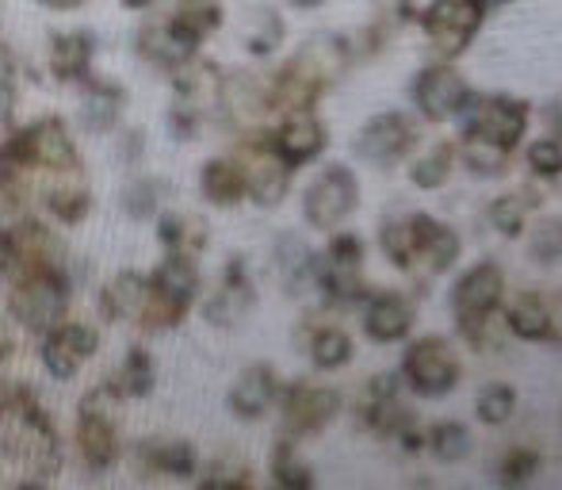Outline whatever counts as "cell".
<instances>
[{
  "instance_id": "24",
  "label": "cell",
  "mask_w": 562,
  "mask_h": 490,
  "mask_svg": "<svg viewBox=\"0 0 562 490\" xmlns=\"http://www.w3.org/2000/svg\"><path fill=\"white\" fill-rule=\"evenodd\" d=\"M417 303L398 288H371L360 303V326L375 345H398L414 334Z\"/></svg>"
},
{
  "instance_id": "10",
  "label": "cell",
  "mask_w": 562,
  "mask_h": 490,
  "mask_svg": "<svg viewBox=\"0 0 562 490\" xmlns=\"http://www.w3.org/2000/svg\"><path fill=\"white\" fill-rule=\"evenodd\" d=\"M58 265H69V253L43 219L23 211L0 223V280L4 283Z\"/></svg>"
},
{
  "instance_id": "6",
  "label": "cell",
  "mask_w": 562,
  "mask_h": 490,
  "mask_svg": "<svg viewBox=\"0 0 562 490\" xmlns=\"http://www.w3.org/2000/svg\"><path fill=\"white\" fill-rule=\"evenodd\" d=\"M363 257L368 245L352 231H329L326 249L314 257V291H318L326 311H352L368 296V280H363Z\"/></svg>"
},
{
  "instance_id": "9",
  "label": "cell",
  "mask_w": 562,
  "mask_h": 490,
  "mask_svg": "<svg viewBox=\"0 0 562 490\" xmlns=\"http://www.w3.org/2000/svg\"><path fill=\"white\" fill-rule=\"evenodd\" d=\"M8 157L23 172H61L85 165L74 126L61 115H38L31 123H15L12 134H8Z\"/></svg>"
},
{
  "instance_id": "33",
  "label": "cell",
  "mask_w": 562,
  "mask_h": 490,
  "mask_svg": "<svg viewBox=\"0 0 562 490\" xmlns=\"http://www.w3.org/2000/svg\"><path fill=\"white\" fill-rule=\"evenodd\" d=\"M314 257L318 253L311 249V242L295 231H283L276 234L272 245V268H276V280L288 296H306L314 288Z\"/></svg>"
},
{
  "instance_id": "3",
  "label": "cell",
  "mask_w": 562,
  "mask_h": 490,
  "mask_svg": "<svg viewBox=\"0 0 562 490\" xmlns=\"http://www.w3.org/2000/svg\"><path fill=\"white\" fill-rule=\"evenodd\" d=\"M100 319L115 322V326H131L138 334H169L180 330L192 314L180 299H172L154 272H138V268H123L112 280L100 283Z\"/></svg>"
},
{
  "instance_id": "56",
  "label": "cell",
  "mask_w": 562,
  "mask_h": 490,
  "mask_svg": "<svg viewBox=\"0 0 562 490\" xmlns=\"http://www.w3.org/2000/svg\"><path fill=\"white\" fill-rule=\"evenodd\" d=\"M35 4H43L46 12H81L89 0H35Z\"/></svg>"
},
{
  "instance_id": "1",
  "label": "cell",
  "mask_w": 562,
  "mask_h": 490,
  "mask_svg": "<svg viewBox=\"0 0 562 490\" xmlns=\"http://www.w3.org/2000/svg\"><path fill=\"white\" fill-rule=\"evenodd\" d=\"M463 131H459V162L474 177H502L509 169L513 149L528 134V104L517 97H471L463 112Z\"/></svg>"
},
{
  "instance_id": "57",
  "label": "cell",
  "mask_w": 562,
  "mask_h": 490,
  "mask_svg": "<svg viewBox=\"0 0 562 490\" xmlns=\"http://www.w3.org/2000/svg\"><path fill=\"white\" fill-rule=\"evenodd\" d=\"M12 357H15V337L8 334V326H0V368H4Z\"/></svg>"
},
{
  "instance_id": "29",
  "label": "cell",
  "mask_w": 562,
  "mask_h": 490,
  "mask_svg": "<svg viewBox=\"0 0 562 490\" xmlns=\"http://www.w3.org/2000/svg\"><path fill=\"white\" fill-rule=\"evenodd\" d=\"M38 203L43 211L61 226H77L89 219L92 211V185L85 165L77 169H61V172H46V185L38 188Z\"/></svg>"
},
{
  "instance_id": "47",
  "label": "cell",
  "mask_w": 562,
  "mask_h": 490,
  "mask_svg": "<svg viewBox=\"0 0 562 490\" xmlns=\"http://www.w3.org/2000/svg\"><path fill=\"white\" fill-rule=\"evenodd\" d=\"M528 234V260L540 268H555L562 265V219L548 215L532 226Z\"/></svg>"
},
{
  "instance_id": "35",
  "label": "cell",
  "mask_w": 562,
  "mask_h": 490,
  "mask_svg": "<svg viewBox=\"0 0 562 490\" xmlns=\"http://www.w3.org/2000/svg\"><path fill=\"white\" fill-rule=\"evenodd\" d=\"M303 353L318 371H340L352 365L356 345H352V337H348V330L334 326V322H306Z\"/></svg>"
},
{
  "instance_id": "26",
  "label": "cell",
  "mask_w": 562,
  "mask_h": 490,
  "mask_svg": "<svg viewBox=\"0 0 562 490\" xmlns=\"http://www.w3.org/2000/svg\"><path fill=\"white\" fill-rule=\"evenodd\" d=\"M276 154L291 165V169H306L314 165L329 146V126L318 120L314 108H303V112H283L280 123L268 131Z\"/></svg>"
},
{
  "instance_id": "52",
  "label": "cell",
  "mask_w": 562,
  "mask_h": 490,
  "mask_svg": "<svg viewBox=\"0 0 562 490\" xmlns=\"http://www.w3.org/2000/svg\"><path fill=\"white\" fill-rule=\"evenodd\" d=\"M31 391H35V387H27L23 379H12V376H4V371H0V417H4L8 410L20 407Z\"/></svg>"
},
{
  "instance_id": "49",
  "label": "cell",
  "mask_w": 562,
  "mask_h": 490,
  "mask_svg": "<svg viewBox=\"0 0 562 490\" xmlns=\"http://www.w3.org/2000/svg\"><path fill=\"white\" fill-rule=\"evenodd\" d=\"M525 165L532 172V180H559L562 177V142L551 138H536L525 149Z\"/></svg>"
},
{
  "instance_id": "23",
  "label": "cell",
  "mask_w": 562,
  "mask_h": 490,
  "mask_svg": "<svg viewBox=\"0 0 562 490\" xmlns=\"http://www.w3.org/2000/svg\"><path fill=\"white\" fill-rule=\"evenodd\" d=\"M272 115V104H268V81L249 69H234V74H223V85H218V100H215V120L226 126V131H252Z\"/></svg>"
},
{
  "instance_id": "50",
  "label": "cell",
  "mask_w": 562,
  "mask_h": 490,
  "mask_svg": "<svg viewBox=\"0 0 562 490\" xmlns=\"http://www.w3.org/2000/svg\"><path fill=\"white\" fill-rule=\"evenodd\" d=\"M203 126H207V115L192 112V108L177 104V100H172L169 112H165V131H169L177 142H195L203 134Z\"/></svg>"
},
{
  "instance_id": "7",
  "label": "cell",
  "mask_w": 562,
  "mask_h": 490,
  "mask_svg": "<svg viewBox=\"0 0 562 490\" xmlns=\"http://www.w3.org/2000/svg\"><path fill=\"white\" fill-rule=\"evenodd\" d=\"M69 303H74V272H69V265H58L8 283L4 311L15 326L38 337L50 326H58L61 319H69Z\"/></svg>"
},
{
  "instance_id": "53",
  "label": "cell",
  "mask_w": 562,
  "mask_h": 490,
  "mask_svg": "<svg viewBox=\"0 0 562 490\" xmlns=\"http://www.w3.org/2000/svg\"><path fill=\"white\" fill-rule=\"evenodd\" d=\"M543 345L562 349V288L548 291V342Z\"/></svg>"
},
{
  "instance_id": "14",
  "label": "cell",
  "mask_w": 562,
  "mask_h": 490,
  "mask_svg": "<svg viewBox=\"0 0 562 490\" xmlns=\"http://www.w3.org/2000/svg\"><path fill=\"white\" fill-rule=\"evenodd\" d=\"M234 157L241 162V172H245V192L257 208H280L291 192V165L276 154L272 138H268L265 126H252V131H241L237 134V149Z\"/></svg>"
},
{
  "instance_id": "54",
  "label": "cell",
  "mask_w": 562,
  "mask_h": 490,
  "mask_svg": "<svg viewBox=\"0 0 562 490\" xmlns=\"http://www.w3.org/2000/svg\"><path fill=\"white\" fill-rule=\"evenodd\" d=\"M15 77H20V62H15L12 46L0 43V89L15 92Z\"/></svg>"
},
{
  "instance_id": "16",
  "label": "cell",
  "mask_w": 562,
  "mask_h": 490,
  "mask_svg": "<svg viewBox=\"0 0 562 490\" xmlns=\"http://www.w3.org/2000/svg\"><path fill=\"white\" fill-rule=\"evenodd\" d=\"M486 12V0H429V8L422 12V31L429 38V51L440 62H456L479 38Z\"/></svg>"
},
{
  "instance_id": "11",
  "label": "cell",
  "mask_w": 562,
  "mask_h": 490,
  "mask_svg": "<svg viewBox=\"0 0 562 490\" xmlns=\"http://www.w3.org/2000/svg\"><path fill=\"white\" fill-rule=\"evenodd\" d=\"M115 402L108 399L100 387H92L89 394L77 407V422H74V448L77 460L89 476H108V471L119 468L123 460V433H119V422L112 414Z\"/></svg>"
},
{
  "instance_id": "20",
  "label": "cell",
  "mask_w": 562,
  "mask_h": 490,
  "mask_svg": "<svg viewBox=\"0 0 562 490\" xmlns=\"http://www.w3.org/2000/svg\"><path fill=\"white\" fill-rule=\"evenodd\" d=\"M100 353V330L89 322L61 319L46 334H38V365L50 379H74Z\"/></svg>"
},
{
  "instance_id": "17",
  "label": "cell",
  "mask_w": 562,
  "mask_h": 490,
  "mask_svg": "<svg viewBox=\"0 0 562 490\" xmlns=\"http://www.w3.org/2000/svg\"><path fill=\"white\" fill-rule=\"evenodd\" d=\"M459 253H463V242H459V231L440 219H432L429 211H409L406 215V276H422V280H432V276H445L459 265Z\"/></svg>"
},
{
  "instance_id": "59",
  "label": "cell",
  "mask_w": 562,
  "mask_h": 490,
  "mask_svg": "<svg viewBox=\"0 0 562 490\" xmlns=\"http://www.w3.org/2000/svg\"><path fill=\"white\" fill-rule=\"evenodd\" d=\"M551 126H555V138L562 142V100L559 104H551Z\"/></svg>"
},
{
  "instance_id": "48",
  "label": "cell",
  "mask_w": 562,
  "mask_h": 490,
  "mask_svg": "<svg viewBox=\"0 0 562 490\" xmlns=\"http://www.w3.org/2000/svg\"><path fill=\"white\" fill-rule=\"evenodd\" d=\"M192 483H200V487H249L252 468L241 460V456H215V460H207V468L195 471Z\"/></svg>"
},
{
  "instance_id": "12",
  "label": "cell",
  "mask_w": 562,
  "mask_h": 490,
  "mask_svg": "<svg viewBox=\"0 0 562 490\" xmlns=\"http://www.w3.org/2000/svg\"><path fill=\"white\" fill-rule=\"evenodd\" d=\"M398 376L417 399H445L463 383V357L445 334H425L406 345Z\"/></svg>"
},
{
  "instance_id": "19",
  "label": "cell",
  "mask_w": 562,
  "mask_h": 490,
  "mask_svg": "<svg viewBox=\"0 0 562 490\" xmlns=\"http://www.w3.org/2000/svg\"><path fill=\"white\" fill-rule=\"evenodd\" d=\"M471 97L474 92H471V85H467V77L459 74L451 62H440V58L429 62L425 69H417V77L409 81V100H414L417 115L429 123L456 120Z\"/></svg>"
},
{
  "instance_id": "15",
  "label": "cell",
  "mask_w": 562,
  "mask_h": 490,
  "mask_svg": "<svg viewBox=\"0 0 562 490\" xmlns=\"http://www.w3.org/2000/svg\"><path fill=\"white\" fill-rule=\"evenodd\" d=\"M340 407H345V399H340L337 387L314 383V379H291V383L280 387V399H276L283 437L291 441L318 437L326 425L337 422Z\"/></svg>"
},
{
  "instance_id": "5",
  "label": "cell",
  "mask_w": 562,
  "mask_h": 490,
  "mask_svg": "<svg viewBox=\"0 0 562 490\" xmlns=\"http://www.w3.org/2000/svg\"><path fill=\"white\" fill-rule=\"evenodd\" d=\"M505 303V272L497 260H474L451 283V319L456 330L471 349H486L490 345V326H494L497 311Z\"/></svg>"
},
{
  "instance_id": "2",
  "label": "cell",
  "mask_w": 562,
  "mask_h": 490,
  "mask_svg": "<svg viewBox=\"0 0 562 490\" xmlns=\"http://www.w3.org/2000/svg\"><path fill=\"white\" fill-rule=\"evenodd\" d=\"M356 51L345 35H314L280 62L272 77H268V104L272 115L283 112H303V108H318L322 97L340 85V77L352 69Z\"/></svg>"
},
{
  "instance_id": "43",
  "label": "cell",
  "mask_w": 562,
  "mask_h": 490,
  "mask_svg": "<svg viewBox=\"0 0 562 490\" xmlns=\"http://www.w3.org/2000/svg\"><path fill=\"white\" fill-rule=\"evenodd\" d=\"M169 15L195 38V43H207V38L223 27L226 8H223V0H177Z\"/></svg>"
},
{
  "instance_id": "18",
  "label": "cell",
  "mask_w": 562,
  "mask_h": 490,
  "mask_svg": "<svg viewBox=\"0 0 562 490\" xmlns=\"http://www.w3.org/2000/svg\"><path fill=\"white\" fill-rule=\"evenodd\" d=\"M356 208H360V180L348 165H326L303 192V219L318 234L345 226Z\"/></svg>"
},
{
  "instance_id": "46",
  "label": "cell",
  "mask_w": 562,
  "mask_h": 490,
  "mask_svg": "<svg viewBox=\"0 0 562 490\" xmlns=\"http://www.w3.org/2000/svg\"><path fill=\"white\" fill-rule=\"evenodd\" d=\"M540 468H543V456L536 453V448L513 445V448H505V453L497 456L494 479L502 487H525V483H532V479L540 476Z\"/></svg>"
},
{
  "instance_id": "27",
  "label": "cell",
  "mask_w": 562,
  "mask_h": 490,
  "mask_svg": "<svg viewBox=\"0 0 562 490\" xmlns=\"http://www.w3.org/2000/svg\"><path fill=\"white\" fill-rule=\"evenodd\" d=\"M280 387H283L280 371L268 365V360H252L226 387V410L237 422H260V417H268L276 410Z\"/></svg>"
},
{
  "instance_id": "13",
  "label": "cell",
  "mask_w": 562,
  "mask_h": 490,
  "mask_svg": "<svg viewBox=\"0 0 562 490\" xmlns=\"http://www.w3.org/2000/svg\"><path fill=\"white\" fill-rule=\"evenodd\" d=\"M422 142V126L406 112H375L352 134V154L375 172H391L414 157Z\"/></svg>"
},
{
  "instance_id": "55",
  "label": "cell",
  "mask_w": 562,
  "mask_h": 490,
  "mask_svg": "<svg viewBox=\"0 0 562 490\" xmlns=\"http://www.w3.org/2000/svg\"><path fill=\"white\" fill-rule=\"evenodd\" d=\"M12 108H15V92H8V89H0V149L8 146V134H12Z\"/></svg>"
},
{
  "instance_id": "58",
  "label": "cell",
  "mask_w": 562,
  "mask_h": 490,
  "mask_svg": "<svg viewBox=\"0 0 562 490\" xmlns=\"http://www.w3.org/2000/svg\"><path fill=\"white\" fill-rule=\"evenodd\" d=\"M119 4H123L126 12H149V8H154L157 0H119Z\"/></svg>"
},
{
  "instance_id": "8",
  "label": "cell",
  "mask_w": 562,
  "mask_h": 490,
  "mask_svg": "<svg viewBox=\"0 0 562 490\" xmlns=\"http://www.w3.org/2000/svg\"><path fill=\"white\" fill-rule=\"evenodd\" d=\"M360 425L375 433L379 441H391L402 453H422L425 433L417 425V414L402 402V376L398 371H379L360 391Z\"/></svg>"
},
{
  "instance_id": "61",
  "label": "cell",
  "mask_w": 562,
  "mask_h": 490,
  "mask_svg": "<svg viewBox=\"0 0 562 490\" xmlns=\"http://www.w3.org/2000/svg\"><path fill=\"white\" fill-rule=\"evenodd\" d=\"M486 4H490V8H494V4H509V0H486Z\"/></svg>"
},
{
  "instance_id": "37",
  "label": "cell",
  "mask_w": 562,
  "mask_h": 490,
  "mask_svg": "<svg viewBox=\"0 0 562 490\" xmlns=\"http://www.w3.org/2000/svg\"><path fill=\"white\" fill-rule=\"evenodd\" d=\"M172 203V180L169 177H131L123 188H119V208H123L126 219L134 223H154L165 208Z\"/></svg>"
},
{
  "instance_id": "22",
  "label": "cell",
  "mask_w": 562,
  "mask_h": 490,
  "mask_svg": "<svg viewBox=\"0 0 562 490\" xmlns=\"http://www.w3.org/2000/svg\"><path fill=\"white\" fill-rule=\"evenodd\" d=\"M131 46H134V54H138V62H146L149 69H157V74L169 77L177 66H184L188 58H195L203 43H195V38L188 35V31L180 27L169 12H165V15H149V20H142L138 27H134Z\"/></svg>"
},
{
  "instance_id": "25",
  "label": "cell",
  "mask_w": 562,
  "mask_h": 490,
  "mask_svg": "<svg viewBox=\"0 0 562 490\" xmlns=\"http://www.w3.org/2000/svg\"><path fill=\"white\" fill-rule=\"evenodd\" d=\"M134 471L146 479H177V483H188L195 479V471L203 468L200 448L188 437H146L131 448Z\"/></svg>"
},
{
  "instance_id": "30",
  "label": "cell",
  "mask_w": 562,
  "mask_h": 490,
  "mask_svg": "<svg viewBox=\"0 0 562 490\" xmlns=\"http://www.w3.org/2000/svg\"><path fill=\"white\" fill-rule=\"evenodd\" d=\"M81 89V100H77V123L89 134H112L119 123H123V112L131 104L126 89L115 81V77H97L77 85Z\"/></svg>"
},
{
  "instance_id": "51",
  "label": "cell",
  "mask_w": 562,
  "mask_h": 490,
  "mask_svg": "<svg viewBox=\"0 0 562 490\" xmlns=\"http://www.w3.org/2000/svg\"><path fill=\"white\" fill-rule=\"evenodd\" d=\"M115 157H119V165H142V157H146V131L142 126H123L119 123L115 126Z\"/></svg>"
},
{
  "instance_id": "34",
  "label": "cell",
  "mask_w": 562,
  "mask_h": 490,
  "mask_svg": "<svg viewBox=\"0 0 562 490\" xmlns=\"http://www.w3.org/2000/svg\"><path fill=\"white\" fill-rule=\"evenodd\" d=\"M200 196L203 203L211 208H241L249 200L245 192V172H241V162L234 154H218V157H207L200 165Z\"/></svg>"
},
{
  "instance_id": "60",
  "label": "cell",
  "mask_w": 562,
  "mask_h": 490,
  "mask_svg": "<svg viewBox=\"0 0 562 490\" xmlns=\"http://www.w3.org/2000/svg\"><path fill=\"white\" fill-rule=\"evenodd\" d=\"M291 8H303V12H314V8H322L326 0H288Z\"/></svg>"
},
{
  "instance_id": "40",
  "label": "cell",
  "mask_w": 562,
  "mask_h": 490,
  "mask_svg": "<svg viewBox=\"0 0 562 490\" xmlns=\"http://www.w3.org/2000/svg\"><path fill=\"white\" fill-rule=\"evenodd\" d=\"M456 162H459V146L451 138H440V142H432L425 154H417L414 162H409V180H414L417 188H425V192H437V188L448 185Z\"/></svg>"
},
{
  "instance_id": "45",
  "label": "cell",
  "mask_w": 562,
  "mask_h": 490,
  "mask_svg": "<svg viewBox=\"0 0 562 490\" xmlns=\"http://www.w3.org/2000/svg\"><path fill=\"white\" fill-rule=\"evenodd\" d=\"M425 448L437 456L440 464H463L471 456V430L463 422H437L425 433Z\"/></svg>"
},
{
  "instance_id": "28",
  "label": "cell",
  "mask_w": 562,
  "mask_h": 490,
  "mask_svg": "<svg viewBox=\"0 0 562 490\" xmlns=\"http://www.w3.org/2000/svg\"><path fill=\"white\" fill-rule=\"evenodd\" d=\"M100 43L89 27H66L46 38V74L58 85H81L97 74Z\"/></svg>"
},
{
  "instance_id": "41",
  "label": "cell",
  "mask_w": 562,
  "mask_h": 490,
  "mask_svg": "<svg viewBox=\"0 0 562 490\" xmlns=\"http://www.w3.org/2000/svg\"><path fill=\"white\" fill-rule=\"evenodd\" d=\"M536 200H540L536 192L497 196V200H490V208H486V223L494 226V234H502V238H520V234L528 231V215H532Z\"/></svg>"
},
{
  "instance_id": "42",
  "label": "cell",
  "mask_w": 562,
  "mask_h": 490,
  "mask_svg": "<svg viewBox=\"0 0 562 490\" xmlns=\"http://www.w3.org/2000/svg\"><path fill=\"white\" fill-rule=\"evenodd\" d=\"M268 476H272V483L283 490H311L314 487V471L306 468V460L299 456V441H291V437H280L272 445Z\"/></svg>"
},
{
  "instance_id": "21",
  "label": "cell",
  "mask_w": 562,
  "mask_h": 490,
  "mask_svg": "<svg viewBox=\"0 0 562 490\" xmlns=\"http://www.w3.org/2000/svg\"><path fill=\"white\" fill-rule=\"evenodd\" d=\"M257 311V280H252V268L241 253L226 257L218 283L207 299H203V319L218 330H234L241 326L249 314Z\"/></svg>"
},
{
  "instance_id": "4",
  "label": "cell",
  "mask_w": 562,
  "mask_h": 490,
  "mask_svg": "<svg viewBox=\"0 0 562 490\" xmlns=\"http://www.w3.org/2000/svg\"><path fill=\"white\" fill-rule=\"evenodd\" d=\"M0 453L8 464L23 468L31 479H54L66 464V445L54 425L50 410L43 407L38 391H31L15 410L0 417Z\"/></svg>"
},
{
  "instance_id": "32",
  "label": "cell",
  "mask_w": 562,
  "mask_h": 490,
  "mask_svg": "<svg viewBox=\"0 0 562 490\" xmlns=\"http://www.w3.org/2000/svg\"><path fill=\"white\" fill-rule=\"evenodd\" d=\"M157 387V360L146 345H131L123 353V360L112 368V376L100 383V391L108 394L112 402H138L149 399Z\"/></svg>"
},
{
  "instance_id": "31",
  "label": "cell",
  "mask_w": 562,
  "mask_h": 490,
  "mask_svg": "<svg viewBox=\"0 0 562 490\" xmlns=\"http://www.w3.org/2000/svg\"><path fill=\"white\" fill-rule=\"evenodd\" d=\"M223 74H226V69L218 66V62L195 54V58H188L184 66H177L169 74L172 100H177V104H184V108H192V112L207 115V120H215V100H218Z\"/></svg>"
},
{
  "instance_id": "38",
  "label": "cell",
  "mask_w": 562,
  "mask_h": 490,
  "mask_svg": "<svg viewBox=\"0 0 562 490\" xmlns=\"http://www.w3.org/2000/svg\"><path fill=\"white\" fill-rule=\"evenodd\" d=\"M505 307V330L525 345L548 342V291H517Z\"/></svg>"
},
{
  "instance_id": "44",
  "label": "cell",
  "mask_w": 562,
  "mask_h": 490,
  "mask_svg": "<svg viewBox=\"0 0 562 490\" xmlns=\"http://www.w3.org/2000/svg\"><path fill=\"white\" fill-rule=\"evenodd\" d=\"M474 414H479L482 425H505L517 414V387L505 383V379L482 383L479 394H474Z\"/></svg>"
},
{
  "instance_id": "36",
  "label": "cell",
  "mask_w": 562,
  "mask_h": 490,
  "mask_svg": "<svg viewBox=\"0 0 562 490\" xmlns=\"http://www.w3.org/2000/svg\"><path fill=\"white\" fill-rule=\"evenodd\" d=\"M157 223V242L165 245V253H188V257H203V249L211 245V226L195 211H172L165 208Z\"/></svg>"
},
{
  "instance_id": "39",
  "label": "cell",
  "mask_w": 562,
  "mask_h": 490,
  "mask_svg": "<svg viewBox=\"0 0 562 490\" xmlns=\"http://www.w3.org/2000/svg\"><path fill=\"white\" fill-rule=\"evenodd\" d=\"M283 38H288V23H283V15L276 12L272 4L249 8V15H245V23H241V46L249 51V58H257V62L276 58Z\"/></svg>"
}]
</instances>
